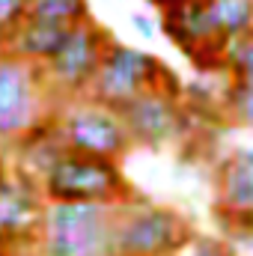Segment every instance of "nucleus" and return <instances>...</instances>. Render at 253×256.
I'll list each match as a JSON object with an SVG mask.
<instances>
[{
    "mask_svg": "<svg viewBox=\"0 0 253 256\" xmlns=\"http://www.w3.org/2000/svg\"><path fill=\"white\" fill-rule=\"evenodd\" d=\"M179 256H238L232 248H226L224 242H214V238H194L188 248L182 250Z\"/></svg>",
    "mask_w": 253,
    "mask_h": 256,
    "instance_id": "nucleus-17",
    "label": "nucleus"
},
{
    "mask_svg": "<svg viewBox=\"0 0 253 256\" xmlns=\"http://www.w3.org/2000/svg\"><path fill=\"white\" fill-rule=\"evenodd\" d=\"M120 116L128 128L131 146H146V149H161L185 134V108L182 98L164 92V90H149L120 108Z\"/></svg>",
    "mask_w": 253,
    "mask_h": 256,
    "instance_id": "nucleus-9",
    "label": "nucleus"
},
{
    "mask_svg": "<svg viewBox=\"0 0 253 256\" xmlns=\"http://www.w3.org/2000/svg\"><path fill=\"white\" fill-rule=\"evenodd\" d=\"M131 27H134L143 39H152V36L158 33V30H155V21H152L149 15H143V12H134V15H131Z\"/></svg>",
    "mask_w": 253,
    "mask_h": 256,
    "instance_id": "nucleus-18",
    "label": "nucleus"
},
{
    "mask_svg": "<svg viewBox=\"0 0 253 256\" xmlns=\"http://www.w3.org/2000/svg\"><path fill=\"white\" fill-rule=\"evenodd\" d=\"M167 72H170V66L161 63L155 54L122 45L114 39L102 66H98V74H96L86 98L120 110L149 90H164Z\"/></svg>",
    "mask_w": 253,
    "mask_h": 256,
    "instance_id": "nucleus-7",
    "label": "nucleus"
},
{
    "mask_svg": "<svg viewBox=\"0 0 253 256\" xmlns=\"http://www.w3.org/2000/svg\"><path fill=\"white\" fill-rule=\"evenodd\" d=\"M24 21H27V0H0V51Z\"/></svg>",
    "mask_w": 253,
    "mask_h": 256,
    "instance_id": "nucleus-16",
    "label": "nucleus"
},
{
    "mask_svg": "<svg viewBox=\"0 0 253 256\" xmlns=\"http://www.w3.org/2000/svg\"><path fill=\"white\" fill-rule=\"evenodd\" d=\"M218 218L236 232H253V161L244 152L230 155L218 167Z\"/></svg>",
    "mask_w": 253,
    "mask_h": 256,
    "instance_id": "nucleus-10",
    "label": "nucleus"
},
{
    "mask_svg": "<svg viewBox=\"0 0 253 256\" xmlns=\"http://www.w3.org/2000/svg\"><path fill=\"white\" fill-rule=\"evenodd\" d=\"M110 42L114 36L92 18L68 30V39L60 48V54L48 66H42V80L54 104L90 96V86L98 74V66L104 60Z\"/></svg>",
    "mask_w": 253,
    "mask_h": 256,
    "instance_id": "nucleus-5",
    "label": "nucleus"
},
{
    "mask_svg": "<svg viewBox=\"0 0 253 256\" xmlns=\"http://www.w3.org/2000/svg\"><path fill=\"white\" fill-rule=\"evenodd\" d=\"M51 110L42 68L0 51V146H15Z\"/></svg>",
    "mask_w": 253,
    "mask_h": 256,
    "instance_id": "nucleus-6",
    "label": "nucleus"
},
{
    "mask_svg": "<svg viewBox=\"0 0 253 256\" xmlns=\"http://www.w3.org/2000/svg\"><path fill=\"white\" fill-rule=\"evenodd\" d=\"M45 206L48 202L39 182L21 170H12L0 182V248L12 254L36 250Z\"/></svg>",
    "mask_w": 253,
    "mask_h": 256,
    "instance_id": "nucleus-8",
    "label": "nucleus"
},
{
    "mask_svg": "<svg viewBox=\"0 0 253 256\" xmlns=\"http://www.w3.org/2000/svg\"><path fill=\"white\" fill-rule=\"evenodd\" d=\"M188 218L140 194L116 206L114 254L116 256H179L194 242Z\"/></svg>",
    "mask_w": 253,
    "mask_h": 256,
    "instance_id": "nucleus-1",
    "label": "nucleus"
},
{
    "mask_svg": "<svg viewBox=\"0 0 253 256\" xmlns=\"http://www.w3.org/2000/svg\"><path fill=\"white\" fill-rule=\"evenodd\" d=\"M116 206L98 202H48L42 232L36 242L39 256H116L114 254Z\"/></svg>",
    "mask_w": 253,
    "mask_h": 256,
    "instance_id": "nucleus-2",
    "label": "nucleus"
},
{
    "mask_svg": "<svg viewBox=\"0 0 253 256\" xmlns=\"http://www.w3.org/2000/svg\"><path fill=\"white\" fill-rule=\"evenodd\" d=\"M66 39H68V30L66 27H54V24H45V21H24L15 33H12V39L6 42V54H12V57H18V60H24V63L36 66V68H42V66H48L57 54H60V48L66 45Z\"/></svg>",
    "mask_w": 253,
    "mask_h": 256,
    "instance_id": "nucleus-11",
    "label": "nucleus"
},
{
    "mask_svg": "<svg viewBox=\"0 0 253 256\" xmlns=\"http://www.w3.org/2000/svg\"><path fill=\"white\" fill-rule=\"evenodd\" d=\"M0 256H15L12 250H6V248H0Z\"/></svg>",
    "mask_w": 253,
    "mask_h": 256,
    "instance_id": "nucleus-21",
    "label": "nucleus"
},
{
    "mask_svg": "<svg viewBox=\"0 0 253 256\" xmlns=\"http://www.w3.org/2000/svg\"><path fill=\"white\" fill-rule=\"evenodd\" d=\"M45 202H98V206H120L134 196V185L126 179L120 161H104L92 155L68 152L48 167L39 179Z\"/></svg>",
    "mask_w": 253,
    "mask_h": 256,
    "instance_id": "nucleus-3",
    "label": "nucleus"
},
{
    "mask_svg": "<svg viewBox=\"0 0 253 256\" xmlns=\"http://www.w3.org/2000/svg\"><path fill=\"white\" fill-rule=\"evenodd\" d=\"M27 18L72 30L90 21L92 15H90V0H27Z\"/></svg>",
    "mask_w": 253,
    "mask_h": 256,
    "instance_id": "nucleus-13",
    "label": "nucleus"
},
{
    "mask_svg": "<svg viewBox=\"0 0 253 256\" xmlns=\"http://www.w3.org/2000/svg\"><path fill=\"white\" fill-rule=\"evenodd\" d=\"M206 12L220 42L253 33V0H206Z\"/></svg>",
    "mask_w": 253,
    "mask_h": 256,
    "instance_id": "nucleus-12",
    "label": "nucleus"
},
{
    "mask_svg": "<svg viewBox=\"0 0 253 256\" xmlns=\"http://www.w3.org/2000/svg\"><path fill=\"white\" fill-rule=\"evenodd\" d=\"M54 122L68 152L120 161L131 149V137H128L120 110L98 104L92 98H74V102L54 104Z\"/></svg>",
    "mask_w": 253,
    "mask_h": 256,
    "instance_id": "nucleus-4",
    "label": "nucleus"
},
{
    "mask_svg": "<svg viewBox=\"0 0 253 256\" xmlns=\"http://www.w3.org/2000/svg\"><path fill=\"white\" fill-rule=\"evenodd\" d=\"M224 114L230 122H238L253 131V86L230 80L224 90Z\"/></svg>",
    "mask_w": 253,
    "mask_h": 256,
    "instance_id": "nucleus-15",
    "label": "nucleus"
},
{
    "mask_svg": "<svg viewBox=\"0 0 253 256\" xmlns=\"http://www.w3.org/2000/svg\"><path fill=\"white\" fill-rule=\"evenodd\" d=\"M6 176H9V170H6V164H3V158H0V182H3Z\"/></svg>",
    "mask_w": 253,
    "mask_h": 256,
    "instance_id": "nucleus-19",
    "label": "nucleus"
},
{
    "mask_svg": "<svg viewBox=\"0 0 253 256\" xmlns=\"http://www.w3.org/2000/svg\"><path fill=\"white\" fill-rule=\"evenodd\" d=\"M224 72L230 74L232 84L253 86V33L226 42V48H224Z\"/></svg>",
    "mask_w": 253,
    "mask_h": 256,
    "instance_id": "nucleus-14",
    "label": "nucleus"
},
{
    "mask_svg": "<svg viewBox=\"0 0 253 256\" xmlns=\"http://www.w3.org/2000/svg\"><path fill=\"white\" fill-rule=\"evenodd\" d=\"M244 155H248V158L253 161V146H250V149H244Z\"/></svg>",
    "mask_w": 253,
    "mask_h": 256,
    "instance_id": "nucleus-22",
    "label": "nucleus"
},
{
    "mask_svg": "<svg viewBox=\"0 0 253 256\" xmlns=\"http://www.w3.org/2000/svg\"><path fill=\"white\" fill-rule=\"evenodd\" d=\"M15 256H39L36 250H24V254H15Z\"/></svg>",
    "mask_w": 253,
    "mask_h": 256,
    "instance_id": "nucleus-20",
    "label": "nucleus"
}]
</instances>
